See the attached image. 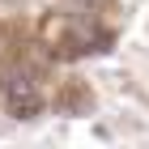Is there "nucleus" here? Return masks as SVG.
<instances>
[{"label": "nucleus", "instance_id": "obj_1", "mask_svg": "<svg viewBox=\"0 0 149 149\" xmlns=\"http://www.w3.org/2000/svg\"><path fill=\"white\" fill-rule=\"evenodd\" d=\"M4 107H9L17 119H30V115H38L34 81H30V77H22V72H13V77L4 81Z\"/></svg>", "mask_w": 149, "mask_h": 149}]
</instances>
